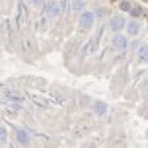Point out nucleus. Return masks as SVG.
Wrapping results in <instances>:
<instances>
[{
  "label": "nucleus",
  "instance_id": "nucleus-6",
  "mask_svg": "<svg viewBox=\"0 0 148 148\" xmlns=\"http://www.w3.org/2000/svg\"><path fill=\"white\" fill-rule=\"evenodd\" d=\"M16 139H17L18 144H21V145H28L29 142H31V136H29V134L23 128H18L17 131H16Z\"/></svg>",
  "mask_w": 148,
  "mask_h": 148
},
{
  "label": "nucleus",
  "instance_id": "nucleus-7",
  "mask_svg": "<svg viewBox=\"0 0 148 148\" xmlns=\"http://www.w3.org/2000/svg\"><path fill=\"white\" fill-rule=\"evenodd\" d=\"M126 28H127V33H128L130 36H138L139 32H140V24H139L138 21H135V20L128 21Z\"/></svg>",
  "mask_w": 148,
  "mask_h": 148
},
{
  "label": "nucleus",
  "instance_id": "nucleus-4",
  "mask_svg": "<svg viewBox=\"0 0 148 148\" xmlns=\"http://www.w3.org/2000/svg\"><path fill=\"white\" fill-rule=\"evenodd\" d=\"M94 20H95V16L94 13L90 12V11H86V12H83L79 17V25L85 29H90L94 24Z\"/></svg>",
  "mask_w": 148,
  "mask_h": 148
},
{
  "label": "nucleus",
  "instance_id": "nucleus-13",
  "mask_svg": "<svg viewBox=\"0 0 148 148\" xmlns=\"http://www.w3.org/2000/svg\"><path fill=\"white\" fill-rule=\"evenodd\" d=\"M119 9H122L123 12H130V11H131V4H130L127 0H123V1L119 4Z\"/></svg>",
  "mask_w": 148,
  "mask_h": 148
},
{
  "label": "nucleus",
  "instance_id": "nucleus-5",
  "mask_svg": "<svg viewBox=\"0 0 148 148\" xmlns=\"http://www.w3.org/2000/svg\"><path fill=\"white\" fill-rule=\"evenodd\" d=\"M124 25H126V18L123 17V16H114V17H111L110 20V28L111 31L115 32V33H118L119 31H122L124 28Z\"/></svg>",
  "mask_w": 148,
  "mask_h": 148
},
{
  "label": "nucleus",
  "instance_id": "nucleus-10",
  "mask_svg": "<svg viewBox=\"0 0 148 148\" xmlns=\"http://www.w3.org/2000/svg\"><path fill=\"white\" fill-rule=\"evenodd\" d=\"M138 57L142 62H148V45H143L139 48Z\"/></svg>",
  "mask_w": 148,
  "mask_h": 148
},
{
  "label": "nucleus",
  "instance_id": "nucleus-16",
  "mask_svg": "<svg viewBox=\"0 0 148 148\" xmlns=\"http://www.w3.org/2000/svg\"><path fill=\"white\" fill-rule=\"evenodd\" d=\"M25 1H27L29 5H32V7H38L42 0H25Z\"/></svg>",
  "mask_w": 148,
  "mask_h": 148
},
{
  "label": "nucleus",
  "instance_id": "nucleus-17",
  "mask_svg": "<svg viewBox=\"0 0 148 148\" xmlns=\"http://www.w3.org/2000/svg\"><path fill=\"white\" fill-rule=\"evenodd\" d=\"M145 1H148V0H145Z\"/></svg>",
  "mask_w": 148,
  "mask_h": 148
},
{
  "label": "nucleus",
  "instance_id": "nucleus-3",
  "mask_svg": "<svg viewBox=\"0 0 148 148\" xmlns=\"http://www.w3.org/2000/svg\"><path fill=\"white\" fill-rule=\"evenodd\" d=\"M112 45H114V48L116 50H119V52H123V50H126L127 45H128V41H127V38L123 36V34H120L119 32L118 33L114 34V37H112Z\"/></svg>",
  "mask_w": 148,
  "mask_h": 148
},
{
  "label": "nucleus",
  "instance_id": "nucleus-14",
  "mask_svg": "<svg viewBox=\"0 0 148 148\" xmlns=\"http://www.w3.org/2000/svg\"><path fill=\"white\" fill-rule=\"evenodd\" d=\"M0 142L3 143V144L7 142V130L4 126L0 127Z\"/></svg>",
  "mask_w": 148,
  "mask_h": 148
},
{
  "label": "nucleus",
  "instance_id": "nucleus-11",
  "mask_svg": "<svg viewBox=\"0 0 148 148\" xmlns=\"http://www.w3.org/2000/svg\"><path fill=\"white\" fill-rule=\"evenodd\" d=\"M4 99H8V101H15V102H23V101H24V97L18 95V94L12 92V91H4Z\"/></svg>",
  "mask_w": 148,
  "mask_h": 148
},
{
  "label": "nucleus",
  "instance_id": "nucleus-12",
  "mask_svg": "<svg viewBox=\"0 0 148 148\" xmlns=\"http://www.w3.org/2000/svg\"><path fill=\"white\" fill-rule=\"evenodd\" d=\"M29 97H31L32 101H33L36 105H38V106H42V107H44V106L48 105V102H46L45 99H44V97H41L40 94H34V92H31V94H29Z\"/></svg>",
  "mask_w": 148,
  "mask_h": 148
},
{
  "label": "nucleus",
  "instance_id": "nucleus-2",
  "mask_svg": "<svg viewBox=\"0 0 148 148\" xmlns=\"http://www.w3.org/2000/svg\"><path fill=\"white\" fill-rule=\"evenodd\" d=\"M60 12H61V7H60L57 0H49L45 5V13L48 15V17L54 18L58 17Z\"/></svg>",
  "mask_w": 148,
  "mask_h": 148
},
{
  "label": "nucleus",
  "instance_id": "nucleus-9",
  "mask_svg": "<svg viewBox=\"0 0 148 148\" xmlns=\"http://www.w3.org/2000/svg\"><path fill=\"white\" fill-rule=\"evenodd\" d=\"M86 8L85 0H71V9L73 12H83Z\"/></svg>",
  "mask_w": 148,
  "mask_h": 148
},
{
  "label": "nucleus",
  "instance_id": "nucleus-8",
  "mask_svg": "<svg viewBox=\"0 0 148 148\" xmlns=\"http://www.w3.org/2000/svg\"><path fill=\"white\" fill-rule=\"evenodd\" d=\"M94 112H95L98 116H102L107 112V105L105 102H101V101H97L94 103Z\"/></svg>",
  "mask_w": 148,
  "mask_h": 148
},
{
  "label": "nucleus",
  "instance_id": "nucleus-15",
  "mask_svg": "<svg viewBox=\"0 0 148 148\" xmlns=\"http://www.w3.org/2000/svg\"><path fill=\"white\" fill-rule=\"evenodd\" d=\"M130 15L134 16V17H138V16L142 15V8L140 7H135V8H132L130 11Z\"/></svg>",
  "mask_w": 148,
  "mask_h": 148
},
{
  "label": "nucleus",
  "instance_id": "nucleus-1",
  "mask_svg": "<svg viewBox=\"0 0 148 148\" xmlns=\"http://www.w3.org/2000/svg\"><path fill=\"white\" fill-rule=\"evenodd\" d=\"M27 18H28V12L27 8L23 3H20L17 5V12L15 16V23L17 25V29H23L27 25Z\"/></svg>",
  "mask_w": 148,
  "mask_h": 148
}]
</instances>
